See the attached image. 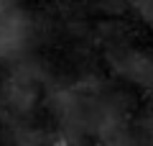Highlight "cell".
<instances>
[{"instance_id": "obj_1", "label": "cell", "mask_w": 153, "mask_h": 146, "mask_svg": "<svg viewBox=\"0 0 153 146\" xmlns=\"http://www.w3.org/2000/svg\"><path fill=\"white\" fill-rule=\"evenodd\" d=\"M128 8L135 11V16L140 21H146L148 26H153V0H125Z\"/></svg>"}]
</instances>
